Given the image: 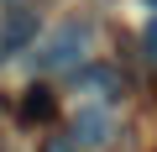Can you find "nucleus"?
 <instances>
[{
	"instance_id": "39448f33",
	"label": "nucleus",
	"mask_w": 157,
	"mask_h": 152,
	"mask_svg": "<svg viewBox=\"0 0 157 152\" xmlns=\"http://www.w3.org/2000/svg\"><path fill=\"white\" fill-rule=\"evenodd\" d=\"M52 110H58V105H52L47 89H32V95L21 100V121H52Z\"/></svg>"
},
{
	"instance_id": "f257e3e1",
	"label": "nucleus",
	"mask_w": 157,
	"mask_h": 152,
	"mask_svg": "<svg viewBox=\"0 0 157 152\" xmlns=\"http://www.w3.org/2000/svg\"><path fill=\"white\" fill-rule=\"evenodd\" d=\"M89 37H94V26L89 21H63L37 53H32V63H37V73H58V68H73L78 58H84V47H89Z\"/></svg>"
},
{
	"instance_id": "6e6552de",
	"label": "nucleus",
	"mask_w": 157,
	"mask_h": 152,
	"mask_svg": "<svg viewBox=\"0 0 157 152\" xmlns=\"http://www.w3.org/2000/svg\"><path fill=\"white\" fill-rule=\"evenodd\" d=\"M141 6H152V16H157V0H141Z\"/></svg>"
},
{
	"instance_id": "20e7f679",
	"label": "nucleus",
	"mask_w": 157,
	"mask_h": 152,
	"mask_svg": "<svg viewBox=\"0 0 157 152\" xmlns=\"http://www.w3.org/2000/svg\"><path fill=\"white\" fill-rule=\"evenodd\" d=\"M78 84H84V89H100V105H105V100H115V89H121L115 68H84V73H78Z\"/></svg>"
},
{
	"instance_id": "7ed1b4c3",
	"label": "nucleus",
	"mask_w": 157,
	"mask_h": 152,
	"mask_svg": "<svg viewBox=\"0 0 157 152\" xmlns=\"http://www.w3.org/2000/svg\"><path fill=\"white\" fill-rule=\"evenodd\" d=\"M32 42H37V11L32 6H11L6 16H0V63L21 58Z\"/></svg>"
},
{
	"instance_id": "423d86ee",
	"label": "nucleus",
	"mask_w": 157,
	"mask_h": 152,
	"mask_svg": "<svg viewBox=\"0 0 157 152\" xmlns=\"http://www.w3.org/2000/svg\"><path fill=\"white\" fill-rule=\"evenodd\" d=\"M141 42H147V58H152V63H157V16H152V21H147V32H141Z\"/></svg>"
},
{
	"instance_id": "f03ea898",
	"label": "nucleus",
	"mask_w": 157,
	"mask_h": 152,
	"mask_svg": "<svg viewBox=\"0 0 157 152\" xmlns=\"http://www.w3.org/2000/svg\"><path fill=\"white\" fill-rule=\"evenodd\" d=\"M110 136H115L110 105H78L73 110V147L78 152H100V147H110Z\"/></svg>"
},
{
	"instance_id": "0eeeda50",
	"label": "nucleus",
	"mask_w": 157,
	"mask_h": 152,
	"mask_svg": "<svg viewBox=\"0 0 157 152\" xmlns=\"http://www.w3.org/2000/svg\"><path fill=\"white\" fill-rule=\"evenodd\" d=\"M42 152H78V147H73V136H47Z\"/></svg>"
}]
</instances>
